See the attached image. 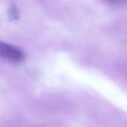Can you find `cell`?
Wrapping results in <instances>:
<instances>
[{
	"instance_id": "6da1fadb",
	"label": "cell",
	"mask_w": 127,
	"mask_h": 127,
	"mask_svg": "<svg viewBox=\"0 0 127 127\" xmlns=\"http://www.w3.org/2000/svg\"><path fill=\"white\" fill-rule=\"evenodd\" d=\"M0 57L16 64L21 62L25 56L19 48L0 41Z\"/></svg>"
},
{
	"instance_id": "7a4b0ae2",
	"label": "cell",
	"mask_w": 127,
	"mask_h": 127,
	"mask_svg": "<svg viewBox=\"0 0 127 127\" xmlns=\"http://www.w3.org/2000/svg\"><path fill=\"white\" fill-rule=\"evenodd\" d=\"M8 17L10 21H14L19 17V12L16 6L11 3L8 10Z\"/></svg>"
},
{
	"instance_id": "3957f363",
	"label": "cell",
	"mask_w": 127,
	"mask_h": 127,
	"mask_svg": "<svg viewBox=\"0 0 127 127\" xmlns=\"http://www.w3.org/2000/svg\"><path fill=\"white\" fill-rule=\"evenodd\" d=\"M114 0V1H119V2H121V1H125L126 0Z\"/></svg>"
}]
</instances>
